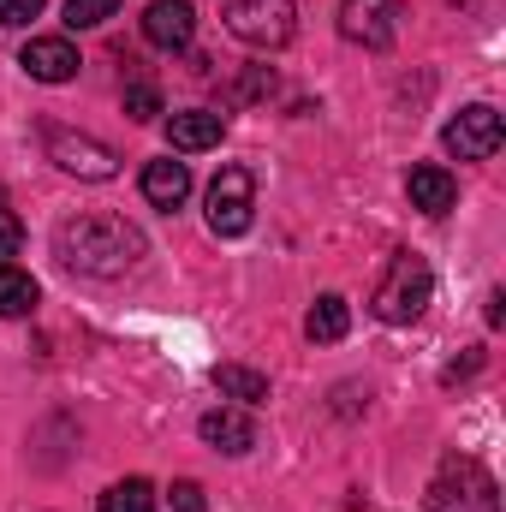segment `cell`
I'll return each mask as SVG.
<instances>
[{"mask_svg": "<svg viewBox=\"0 0 506 512\" xmlns=\"http://www.w3.org/2000/svg\"><path fill=\"white\" fill-rule=\"evenodd\" d=\"M54 256L66 268H78V274L120 280L126 268H137V256H143V233L126 227L120 215H78V221H60Z\"/></svg>", "mask_w": 506, "mask_h": 512, "instance_id": "1", "label": "cell"}, {"mask_svg": "<svg viewBox=\"0 0 506 512\" xmlns=\"http://www.w3.org/2000/svg\"><path fill=\"white\" fill-rule=\"evenodd\" d=\"M423 507H429V512H501V489H495V477H489L477 459L447 453V459H441V471L429 477Z\"/></svg>", "mask_w": 506, "mask_h": 512, "instance_id": "2", "label": "cell"}, {"mask_svg": "<svg viewBox=\"0 0 506 512\" xmlns=\"http://www.w3.org/2000/svg\"><path fill=\"white\" fill-rule=\"evenodd\" d=\"M435 298V274H429V262L423 256H411V251H399L393 262H387V274H381V286H376V316L381 322H417L423 316V304Z\"/></svg>", "mask_w": 506, "mask_h": 512, "instance_id": "3", "label": "cell"}, {"mask_svg": "<svg viewBox=\"0 0 506 512\" xmlns=\"http://www.w3.org/2000/svg\"><path fill=\"white\" fill-rule=\"evenodd\" d=\"M221 18L245 48H286L292 30H298L292 0H221Z\"/></svg>", "mask_w": 506, "mask_h": 512, "instance_id": "4", "label": "cell"}, {"mask_svg": "<svg viewBox=\"0 0 506 512\" xmlns=\"http://www.w3.org/2000/svg\"><path fill=\"white\" fill-rule=\"evenodd\" d=\"M42 143H48V161L60 173H78V179H114L120 173V155L102 143V137H84V131H66V126H42Z\"/></svg>", "mask_w": 506, "mask_h": 512, "instance_id": "5", "label": "cell"}, {"mask_svg": "<svg viewBox=\"0 0 506 512\" xmlns=\"http://www.w3.org/2000/svg\"><path fill=\"white\" fill-rule=\"evenodd\" d=\"M251 215H256L251 167H221L215 185H209V227L221 239H239V233H251Z\"/></svg>", "mask_w": 506, "mask_h": 512, "instance_id": "6", "label": "cell"}, {"mask_svg": "<svg viewBox=\"0 0 506 512\" xmlns=\"http://www.w3.org/2000/svg\"><path fill=\"white\" fill-rule=\"evenodd\" d=\"M405 24V0H340V36L358 48H393Z\"/></svg>", "mask_w": 506, "mask_h": 512, "instance_id": "7", "label": "cell"}, {"mask_svg": "<svg viewBox=\"0 0 506 512\" xmlns=\"http://www.w3.org/2000/svg\"><path fill=\"white\" fill-rule=\"evenodd\" d=\"M501 114L495 108H459V120H447V131H441V143H447V155H459V161H489L495 149H501Z\"/></svg>", "mask_w": 506, "mask_h": 512, "instance_id": "8", "label": "cell"}, {"mask_svg": "<svg viewBox=\"0 0 506 512\" xmlns=\"http://www.w3.org/2000/svg\"><path fill=\"white\" fill-rule=\"evenodd\" d=\"M18 66H24L36 84H72L84 60H78V48H72L66 36H30L24 54H18Z\"/></svg>", "mask_w": 506, "mask_h": 512, "instance_id": "9", "label": "cell"}, {"mask_svg": "<svg viewBox=\"0 0 506 512\" xmlns=\"http://www.w3.org/2000/svg\"><path fill=\"white\" fill-rule=\"evenodd\" d=\"M143 36H149L155 48H167V54L191 48V36H197V6H191V0H149Z\"/></svg>", "mask_w": 506, "mask_h": 512, "instance_id": "10", "label": "cell"}, {"mask_svg": "<svg viewBox=\"0 0 506 512\" xmlns=\"http://www.w3.org/2000/svg\"><path fill=\"white\" fill-rule=\"evenodd\" d=\"M405 197H411V209H423V215H447V209L459 203V185H453L447 167H411Z\"/></svg>", "mask_w": 506, "mask_h": 512, "instance_id": "11", "label": "cell"}, {"mask_svg": "<svg viewBox=\"0 0 506 512\" xmlns=\"http://www.w3.org/2000/svg\"><path fill=\"white\" fill-rule=\"evenodd\" d=\"M143 197L173 215V209L191 197V167H185V161H149V167H143Z\"/></svg>", "mask_w": 506, "mask_h": 512, "instance_id": "12", "label": "cell"}, {"mask_svg": "<svg viewBox=\"0 0 506 512\" xmlns=\"http://www.w3.org/2000/svg\"><path fill=\"white\" fill-rule=\"evenodd\" d=\"M197 429H203V441H209V447H221V453H251V447H256V423L245 417V411H227V405H221V411H209Z\"/></svg>", "mask_w": 506, "mask_h": 512, "instance_id": "13", "label": "cell"}, {"mask_svg": "<svg viewBox=\"0 0 506 512\" xmlns=\"http://www.w3.org/2000/svg\"><path fill=\"white\" fill-rule=\"evenodd\" d=\"M167 137H173V149H185V155L215 149V143H221V114H203V108L173 114V120H167Z\"/></svg>", "mask_w": 506, "mask_h": 512, "instance_id": "14", "label": "cell"}, {"mask_svg": "<svg viewBox=\"0 0 506 512\" xmlns=\"http://www.w3.org/2000/svg\"><path fill=\"white\" fill-rule=\"evenodd\" d=\"M346 328H352V304L340 298V292H322L316 304H310V316H304V334L310 340H346Z\"/></svg>", "mask_w": 506, "mask_h": 512, "instance_id": "15", "label": "cell"}, {"mask_svg": "<svg viewBox=\"0 0 506 512\" xmlns=\"http://www.w3.org/2000/svg\"><path fill=\"white\" fill-rule=\"evenodd\" d=\"M215 387H221L227 399H239V405H262V399H268V376H262V370H245V364H221V370H215Z\"/></svg>", "mask_w": 506, "mask_h": 512, "instance_id": "16", "label": "cell"}, {"mask_svg": "<svg viewBox=\"0 0 506 512\" xmlns=\"http://www.w3.org/2000/svg\"><path fill=\"white\" fill-rule=\"evenodd\" d=\"M36 310V280L12 262H0V316H30Z\"/></svg>", "mask_w": 506, "mask_h": 512, "instance_id": "17", "label": "cell"}, {"mask_svg": "<svg viewBox=\"0 0 506 512\" xmlns=\"http://www.w3.org/2000/svg\"><path fill=\"white\" fill-rule=\"evenodd\" d=\"M96 512H155V489H149L143 477H126V483H114V489L102 495Z\"/></svg>", "mask_w": 506, "mask_h": 512, "instance_id": "18", "label": "cell"}, {"mask_svg": "<svg viewBox=\"0 0 506 512\" xmlns=\"http://www.w3.org/2000/svg\"><path fill=\"white\" fill-rule=\"evenodd\" d=\"M120 12V0H66V24L72 30H96V24H108Z\"/></svg>", "mask_w": 506, "mask_h": 512, "instance_id": "19", "label": "cell"}, {"mask_svg": "<svg viewBox=\"0 0 506 512\" xmlns=\"http://www.w3.org/2000/svg\"><path fill=\"white\" fill-rule=\"evenodd\" d=\"M126 114L137 120V126H149V120L161 114V90H155V84H131L126 90Z\"/></svg>", "mask_w": 506, "mask_h": 512, "instance_id": "20", "label": "cell"}, {"mask_svg": "<svg viewBox=\"0 0 506 512\" xmlns=\"http://www.w3.org/2000/svg\"><path fill=\"white\" fill-rule=\"evenodd\" d=\"M167 501H173V512H203L209 501H203V483H191V477H179L173 489H167Z\"/></svg>", "mask_w": 506, "mask_h": 512, "instance_id": "21", "label": "cell"}, {"mask_svg": "<svg viewBox=\"0 0 506 512\" xmlns=\"http://www.w3.org/2000/svg\"><path fill=\"white\" fill-rule=\"evenodd\" d=\"M18 245H24V221L12 209H0V256H12Z\"/></svg>", "mask_w": 506, "mask_h": 512, "instance_id": "22", "label": "cell"}, {"mask_svg": "<svg viewBox=\"0 0 506 512\" xmlns=\"http://www.w3.org/2000/svg\"><path fill=\"white\" fill-rule=\"evenodd\" d=\"M42 12V0H0V24H30Z\"/></svg>", "mask_w": 506, "mask_h": 512, "instance_id": "23", "label": "cell"}, {"mask_svg": "<svg viewBox=\"0 0 506 512\" xmlns=\"http://www.w3.org/2000/svg\"><path fill=\"white\" fill-rule=\"evenodd\" d=\"M477 364H483V358L471 352V358H459V364H447V370H441V382H459V376H477Z\"/></svg>", "mask_w": 506, "mask_h": 512, "instance_id": "24", "label": "cell"}]
</instances>
